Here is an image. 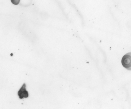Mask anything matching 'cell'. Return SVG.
I'll use <instances>...</instances> for the list:
<instances>
[{
  "mask_svg": "<svg viewBox=\"0 0 131 109\" xmlns=\"http://www.w3.org/2000/svg\"><path fill=\"white\" fill-rule=\"evenodd\" d=\"M18 96L20 99L27 98L29 96V93L26 89V85L24 83L17 93Z\"/></svg>",
  "mask_w": 131,
  "mask_h": 109,
  "instance_id": "cell-2",
  "label": "cell"
},
{
  "mask_svg": "<svg viewBox=\"0 0 131 109\" xmlns=\"http://www.w3.org/2000/svg\"><path fill=\"white\" fill-rule=\"evenodd\" d=\"M122 66L126 69L131 71V52L126 54L122 59Z\"/></svg>",
  "mask_w": 131,
  "mask_h": 109,
  "instance_id": "cell-1",
  "label": "cell"
}]
</instances>
